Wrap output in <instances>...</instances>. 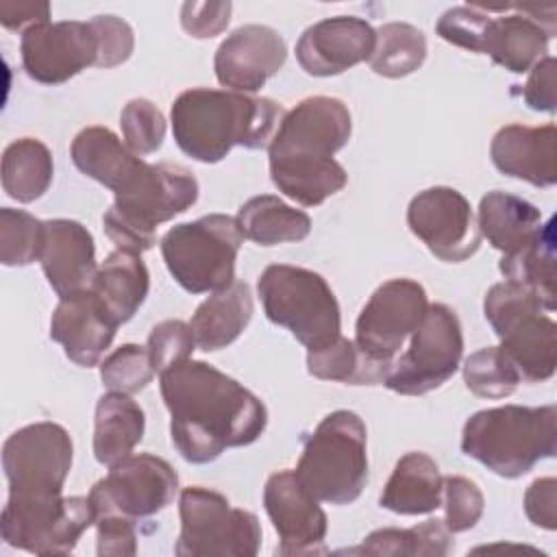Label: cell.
<instances>
[{"label":"cell","mask_w":557,"mask_h":557,"mask_svg":"<svg viewBox=\"0 0 557 557\" xmlns=\"http://www.w3.org/2000/svg\"><path fill=\"white\" fill-rule=\"evenodd\" d=\"M392 363L374 359L355 339L337 337L326 346L307 350V370L322 381L348 385H381L387 379Z\"/></svg>","instance_id":"1f68e13d"},{"label":"cell","mask_w":557,"mask_h":557,"mask_svg":"<svg viewBox=\"0 0 557 557\" xmlns=\"http://www.w3.org/2000/svg\"><path fill=\"white\" fill-rule=\"evenodd\" d=\"M72 437L57 422H35L2 446L9 498L0 516L2 540L35 555H67L96 522L89 496H63L72 468Z\"/></svg>","instance_id":"6da1fadb"},{"label":"cell","mask_w":557,"mask_h":557,"mask_svg":"<svg viewBox=\"0 0 557 557\" xmlns=\"http://www.w3.org/2000/svg\"><path fill=\"white\" fill-rule=\"evenodd\" d=\"M98 37V63L96 67H115L131 59L135 48L133 28L115 15H96L89 20Z\"/></svg>","instance_id":"ee69618b"},{"label":"cell","mask_w":557,"mask_h":557,"mask_svg":"<svg viewBox=\"0 0 557 557\" xmlns=\"http://www.w3.org/2000/svg\"><path fill=\"white\" fill-rule=\"evenodd\" d=\"M176 492V470L165 459L141 453L109 466V474L94 483L89 500L96 518L124 516L137 522L165 509Z\"/></svg>","instance_id":"7c38bea8"},{"label":"cell","mask_w":557,"mask_h":557,"mask_svg":"<svg viewBox=\"0 0 557 557\" xmlns=\"http://www.w3.org/2000/svg\"><path fill=\"white\" fill-rule=\"evenodd\" d=\"M244 235L235 218L209 213L174 224L161 237V255L172 278L189 294H213L235 281Z\"/></svg>","instance_id":"9c48e42d"},{"label":"cell","mask_w":557,"mask_h":557,"mask_svg":"<svg viewBox=\"0 0 557 557\" xmlns=\"http://www.w3.org/2000/svg\"><path fill=\"white\" fill-rule=\"evenodd\" d=\"M527 518L546 531L557 529V481L553 476L535 479L524 492Z\"/></svg>","instance_id":"7dc6e473"},{"label":"cell","mask_w":557,"mask_h":557,"mask_svg":"<svg viewBox=\"0 0 557 557\" xmlns=\"http://www.w3.org/2000/svg\"><path fill=\"white\" fill-rule=\"evenodd\" d=\"M198 200L196 176L176 163H146L135 183L115 196L102 226L117 250L146 252L157 244V226Z\"/></svg>","instance_id":"52a82bcc"},{"label":"cell","mask_w":557,"mask_h":557,"mask_svg":"<svg viewBox=\"0 0 557 557\" xmlns=\"http://www.w3.org/2000/svg\"><path fill=\"white\" fill-rule=\"evenodd\" d=\"M257 292L268 320L285 326L307 350L326 346L339 337V305L318 272L272 263L261 272Z\"/></svg>","instance_id":"ba28073f"},{"label":"cell","mask_w":557,"mask_h":557,"mask_svg":"<svg viewBox=\"0 0 557 557\" xmlns=\"http://www.w3.org/2000/svg\"><path fill=\"white\" fill-rule=\"evenodd\" d=\"M487 20H490V13L481 11L474 4L455 7L442 13V17L435 24V30L444 41L457 48L481 52V41H483Z\"/></svg>","instance_id":"7bdbcfd3"},{"label":"cell","mask_w":557,"mask_h":557,"mask_svg":"<svg viewBox=\"0 0 557 557\" xmlns=\"http://www.w3.org/2000/svg\"><path fill=\"white\" fill-rule=\"evenodd\" d=\"M296 479L294 470H278L268 476L263 507L278 533L276 555H318L326 553L324 537L329 520L324 509Z\"/></svg>","instance_id":"2e32d148"},{"label":"cell","mask_w":557,"mask_h":557,"mask_svg":"<svg viewBox=\"0 0 557 557\" xmlns=\"http://www.w3.org/2000/svg\"><path fill=\"white\" fill-rule=\"evenodd\" d=\"M146 429L144 409L120 392H109L96 403L94 457L102 466H113L128 457L141 442Z\"/></svg>","instance_id":"83f0119b"},{"label":"cell","mask_w":557,"mask_h":557,"mask_svg":"<svg viewBox=\"0 0 557 557\" xmlns=\"http://www.w3.org/2000/svg\"><path fill=\"white\" fill-rule=\"evenodd\" d=\"M453 533L444 520L429 518L411 529H376L348 553L383 557H444L453 550Z\"/></svg>","instance_id":"836d02e7"},{"label":"cell","mask_w":557,"mask_h":557,"mask_svg":"<svg viewBox=\"0 0 557 557\" xmlns=\"http://www.w3.org/2000/svg\"><path fill=\"white\" fill-rule=\"evenodd\" d=\"M518 13L487 20L481 52L513 74L529 72L548 52L555 35V7L511 4Z\"/></svg>","instance_id":"ac0fdd59"},{"label":"cell","mask_w":557,"mask_h":557,"mask_svg":"<svg viewBox=\"0 0 557 557\" xmlns=\"http://www.w3.org/2000/svg\"><path fill=\"white\" fill-rule=\"evenodd\" d=\"M352 133L348 107L331 96H311L287 111L268 146L270 178L278 191L302 207H318L346 183L333 154Z\"/></svg>","instance_id":"3957f363"},{"label":"cell","mask_w":557,"mask_h":557,"mask_svg":"<svg viewBox=\"0 0 557 557\" xmlns=\"http://www.w3.org/2000/svg\"><path fill=\"white\" fill-rule=\"evenodd\" d=\"M529 78L522 87V98L533 111H555V57L546 54L529 70Z\"/></svg>","instance_id":"c3c4849f"},{"label":"cell","mask_w":557,"mask_h":557,"mask_svg":"<svg viewBox=\"0 0 557 557\" xmlns=\"http://www.w3.org/2000/svg\"><path fill=\"white\" fill-rule=\"evenodd\" d=\"M444 524L450 533H463L472 529L485 509V498L481 487L459 474L444 476Z\"/></svg>","instance_id":"60d3db41"},{"label":"cell","mask_w":557,"mask_h":557,"mask_svg":"<svg viewBox=\"0 0 557 557\" xmlns=\"http://www.w3.org/2000/svg\"><path fill=\"white\" fill-rule=\"evenodd\" d=\"M0 22L11 30H28L37 24L50 22L48 2H2Z\"/></svg>","instance_id":"681fc988"},{"label":"cell","mask_w":557,"mask_h":557,"mask_svg":"<svg viewBox=\"0 0 557 557\" xmlns=\"http://www.w3.org/2000/svg\"><path fill=\"white\" fill-rule=\"evenodd\" d=\"M70 157L85 176L98 181L115 196L126 191L146 168V161L107 126L83 128L72 139Z\"/></svg>","instance_id":"603a6c76"},{"label":"cell","mask_w":557,"mask_h":557,"mask_svg":"<svg viewBox=\"0 0 557 557\" xmlns=\"http://www.w3.org/2000/svg\"><path fill=\"white\" fill-rule=\"evenodd\" d=\"M298 483L320 503L348 505L368 483V433L348 409L322 418L307 437L294 470Z\"/></svg>","instance_id":"8992f818"},{"label":"cell","mask_w":557,"mask_h":557,"mask_svg":"<svg viewBox=\"0 0 557 557\" xmlns=\"http://www.w3.org/2000/svg\"><path fill=\"white\" fill-rule=\"evenodd\" d=\"M285 59L287 44L278 30L263 24H246L218 46L213 70L222 87L255 94L283 67Z\"/></svg>","instance_id":"e0dca14e"},{"label":"cell","mask_w":557,"mask_h":557,"mask_svg":"<svg viewBox=\"0 0 557 557\" xmlns=\"http://www.w3.org/2000/svg\"><path fill=\"white\" fill-rule=\"evenodd\" d=\"M503 276L531 289L546 311H555V218L520 248L503 255Z\"/></svg>","instance_id":"f546056e"},{"label":"cell","mask_w":557,"mask_h":557,"mask_svg":"<svg viewBox=\"0 0 557 557\" xmlns=\"http://www.w3.org/2000/svg\"><path fill=\"white\" fill-rule=\"evenodd\" d=\"M555 139V124H507L492 137L490 157L494 168L505 176L527 181L535 187H553L557 183Z\"/></svg>","instance_id":"44dd1931"},{"label":"cell","mask_w":557,"mask_h":557,"mask_svg":"<svg viewBox=\"0 0 557 557\" xmlns=\"http://www.w3.org/2000/svg\"><path fill=\"white\" fill-rule=\"evenodd\" d=\"M235 222L242 235L259 246L300 242L311 233V218L272 194L246 200L239 207Z\"/></svg>","instance_id":"4dcf8cb0"},{"label":"cell","mask_w":557,"mask_h":557,"mask_svg":"<svg viewBox=\"0 0 557 557\" xmlns=\"http://www.w3.org/2000/svg\"><path fill=\"white\" fill-rule=\"evenodd\" d=\"M100 557H133L137 553L135 520L124 516H100L96 518Z\"/></svg>","instance_id":"bcb514c9"},{"label":"cell","mask_w":557,"mask_h":557,"mask_svg":"<svg viewBox=\"0 0 557 557\" xmlns=\"http://www.w3.org/2000/svg\"><path fill=\"white\" fill-rule=\"evenodd\" d=\"M89 289L117 324L128 322L144 305L150 289V274L137 252L113 250L96 270Z\"/></svg>","instance_id":"4316f807"},{"label":"cell","mask_w":557,"mask_h":557,"mask_svg":"<svg viewBox=\"0 0 557 557\" xmlns=\"http://www.w3.org/2000/svg\"><path fill=\"white\" fill-rule=\"evenodd\" d=\"M159 387L170 411L172 444L189 463H209L265 431V405L211 363L185 359L159 374Z\"/></svg>","instance_id":"7a4b0ae2"},{"label":"cell","mask_w":557,"mask_h":557,"mask_svg":"<svg viewBox=\"0 0 557 557\" xmlns=\"http://www.w3.org/2000/svg\"><path fill=\"white\" fill-rule=\"evenodd\" d=\"M231 11V2H185L181 7V26L196 39H209L228 26Z\"/></svg>","instance_id":"f6af8a7d"},{"label":"cell","mask_w":557,"mask_h":557,"mask_svg":"<svg viewBox=\"0 0 557 557\" xmlns=\"http://www.w3.org/2000/svg\"><path fill=\"white\" fill-rule=\"evenodd\" d=\"M283 115V107L270 98L209 87L178 94L170 109L174 141L200 163H218L235 146L268 148Z\"/></svg>","instance_id":"277c9868"},{"label":"cell","mask_w":557,"mask_h":557,"mask_svg":"<svg viewBox=\"0 0 557 557\" xmlns=\"http://www.w3.org/2000/svg\"><path fill=\"white\" fill-rule=\"evenodd\" d=\"M54 174L52 154L35 137L11 141L2 152V189L17 202L41 198Z\"/></svg>","instance_id":"d6a6232c"},{"label":"cell","mask_w":557,"mask_h":557,"mask_svg":"<svg viewBox=\"0 0 557 557\" xmlns=\"http://www.w3.org/2000/svg\"><path fill=\"white\" fill-rule=\"evenodd\" d=\"M46 242V222L28 211L0 209V261L4 265H30L39 261Z\"/></svg>","instance_id":"d590c367"},{"label":"cell","mask_w":557,"mask_h":557,"mask_svg":"<svg viewBox=\"0 0 557 557\" xmlns=\"http://www.w3.org/2000/svg\"><path fill=\"white\" fill-rule=\"evenodd\" d=\"M426 59L424 33L407 22H387L376 30L374 50L368 59L372 72L385 78H400L416 72Z\"/></svg>","instance_id":"e575fe53"},{"label":"cell","mask_w":557,"mask_h":557,"mask_svg":"<svg viewBox=\"0 0 557 557\" xmlns=\"http://www.w3.org/2000/svg\"><path fill=\"white\" fill-rule=\"evenodd\" d=\"M429 309L424 287L413 278H389L363 305L355 342L374 359L394 361L405 339L420 326Z\"/></svg>","instance_id":"5bb4252c"},{"label":"cell","mask_w":557,"mask_h":557,"mask_svg":"<svg viewBox=\"0 0 557 557\" xmlns=\"http://www.w3.org/2000/svg\"><path fill=\"white\" fill-rule=\"evenodd\" d=\"M104 305L91 289L59 298L50 318V337L63 346L65 357L81 368H94L109 350L115 329Z\"/></svg>","instance_id":"ffe728a7"},{"label":"cell","mask_w":557,"mask_h":557,"mask_svg":"<svg viewBox=\"0 0 557 557\" xmlns=\"http://www.w3.org/2000/svg\"><path fill=\"white\" fill-rule=\"evenodd\" d=\"M461 450L505 479H518L557 453V409L503 405L472 413L461 431Z\"/></svg>","instance_id":"5b68a950"},{"label":"cell","mask_w":557,"mask_h":557,"mask_svg":"<svg viewBox=\"0 0 557 557\" xmlns=\"http://www.w3.org/2000/svg\"><path fill=\"white\" fill-rule=\"evenodd\" d=\"M555 320L542 311H533L498 337L500 350L516 368L520 381L542 383L555 374Z\"/></svg>","instance_id":"484cf974"},{"label":"cell","mask_w":557,"mask_h":557,"mask_svg":"<svg viewBox=\"0 0 557 557\" xmlns=\"http://www.w3.org/2000/svg\"><path fill=\"white\" fill-rule=\"evenodd\" d=\"M476 224L481 237L507 255L524 246L540 231L542 211L520 196L496 189L481 198Z\"/></svg>","instance_id":"f1b7e54d"},{"label":"cell","mask_w":557,"mask_h":557,"mask_svg":"<svg viewBox=\"0 0 557 557\" xmlns=\"http://www.w3.org/2000/svg\"><path fill=\"white\" fill-rule=\"evenodd\" d=\"M39 263L59 298L89 289L98 270L91 233L76 220H48Z\"/></svg>","instance_id":"7402d4cb"},{"label":"cell","mask_w":557,"mask_h":557,"mask_svg":"<svg viewBox=\"0 0 557 557\" xmlns=\"http://www.w3.org/2000/svg\"><path fill=\"white\" fill-rule=\"evenodd\" d=\"M148 348L139 344H122L100 363V381L109 392L137 394L154 376Z\"/></svg>","instance_id":"74e56055"},{"label":"cell","mask_w":557,"mask_h":557,"mask_svg":"<svg viewBox=\"0 0 557 557\" xmlns=\"http://www.w3.org/2000/svg\"><path fill=\"white\" fill-rule=\"evenodd\" d=\"M20 52L33 81L61 85L98 63V37L89 22H46L22 33Z\"/></svg>","instance_id":"9a60e30c"},{"label":"cell","mask_w":557,"mask_h":557,"mask_svg":"<svg viewBox=\"0 0 557 557\" xmlns=\"http://www.w3.org/2000/svg\"><path fill=\"white\" fill-rule=\"evenodd\" d=\"M122 141L137 154H150L161 148L165 137V117L159 107L146 98H133L120 113Z\"/></svg>","instance_id":"f35d334b"},{"label":"cell","mask_w":557,"mask_h":557,"mask_svg":"<svg viewBox=\"0 0 557 557\" xmlns=\"http://www.w3.org/2000/svg\"><path fill=\"white\" fill-rule=\"evenodd\" d=\"M196 337L191 326L183 320H163L152 326L148 335V355L154 372H163L191 357Z\"/></svg>","instance_id":"b9f144b4"},{"label":"cell","mask_w":557,"mask_h":557,"mask_svg":"<svg viewBox=\"0 0 557 557\" xmlns=\"http://www.w3.org/2000/svg\"><path fill=\"white\" fill-rule=\"evenodd\" d=\"M466 387L481 398L511 396L522 383L500 346H485L472 352L463 363Z\"/></svg>","instance_id":"8d00e7d4"},{"label":"cell","mask_w":557,"mask_h":557,"mask_svg":"<svg viewBox=\"0 0 557 557\" xmlns=\"http://www.w3.org/2000/svg\"><path fill=\"white\" fill-rule=\"evenodd\" d=\"M442 494L444 476L435 459L411 450L396 461L379 505L398 516H424L442 507Z\"/></svg>","instance_id":"cb8c5ba5"},{"label":"cell","mask_w":557,"mask_h":557,"mask_svg":"<svg viewBox=\"0 0 557 557\" xmlns=\"http://www.w3.org/2000/svg\"><path fill=\"white\" fill-rule=\"evenodd\" d=\"M411 233L446 263L470 259L481 246V231L468 198L446 185L416 194L407 207Z\"/></svg>","instance_id":"4fadbf2b"},{"label":"cell","mask_w":557,"mask_h":557,"mask_svg":"<svg viewBox=\"0 0 557 557\" xmlns=\"http://www.w3.org/2000/svg\"><path fill=\"white\" fill-rule=\"evenodd\" d=\"M463 333L457 313L442 305H429L424 320L411 333L409 348L392 361L385 387L403 396H422L444 385L459 368Z\"/></svg>","instance_id":"8fae6325"},{"label":"cell","mask_w":557,"mask_h":557,"mask_svg":"<svg viewBox=\"0 0 557 557\" xmlns=\"http://www.w3.org/2000/svg\"><path fill=\"white\" fill-rule=\"evenodd\" d=\"M533 311H546L540 298L531 289L507 278L503 283L492 285L483 300L485 320L490 322L496 337H500L511 324H516L520 318Z\"/></svg>","instance_id":"ab89813d"},{"label":"cell","mask_w":557,"mask_h":557,"mask_svg":"<svg viewBox=\"0 0 557 557\" xmlns=\"http://www.w3.org/2000/svg\"><path fill=\"white\" fill-rule=\"evenodd\" d=\"M178 557H255L261 546V524L252 511L231 507L215 490L189 485L178 496Z\"/></svg>","instance_id":"30bf717a"},{"label":"cell","mask_w":557,"mask_h":557,"mask_svg":"<svg viewBox=\"0 0 557 557\" xmlns=\"http://www.w3.org/2000/svg\"><path fill=\"white\" fill-rule=\"evenodd\" d=\"M252 311V294L244 281H233L228 287L213 292L189 320L196 346L205 352L231 346L250 324Z\"/></svg>","instance_id":"d4e9b609"},{"label":"cell","mask_w":557,"mask_h":557,"mask_svg":"<svg viewBox=\"0 0 557 557\" xmlns=\"http://www.w3.org/2000/svg\"><path fill=\"white\" fill-rule=\"evenodd\" d=\"M376 41V30L361 17H324L300 35L296 59L311 76H335L361 61H368Z\"/></svg>","instance_id":"d6986e66"}]
</instances>
